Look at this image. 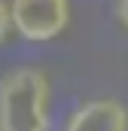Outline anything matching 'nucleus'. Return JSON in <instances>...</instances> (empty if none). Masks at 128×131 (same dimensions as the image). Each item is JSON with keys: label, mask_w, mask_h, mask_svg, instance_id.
I'll return each instance as SVG.
<instances>
[{"label": "nucleus", "mask_w": 128, "mask_h": 131, "mask_svg": "<svg viewBox=\"0 0 128 131\" xmlns=\"http://www.w3.org/2000/svg\"><path fill=\"white\" fill-rule=\"evenodd\" d=\"M9 34H12V12H9V3L0 0V46L9 40Z\"/></svg>", "instance_id": "4"}, {"label": "nucleus", "mask_w": 128, "mask_h": 131, "mask_svg": "<svg viewBox=\"0 0 128 131\" xmlns=\"http://www.w3.org/2000/svg\"><path fill=\"white\" fill-rule=\"evenodd\" d=\"M12 31L28 43H52L58 40L73 18L70 0H9Z\"/></svg>", "instance_id": "2"}, {"label": "nucleus", "mask_w": 128, "mask_h": 131, "mask_svg": "<svg viewBox=\"0 0 128 131\" xmlns=\"http://www.w3.org/2000/svg\"><path fill=\"white\" fill-rule=\"evenodd\" d=\"M52 82L40 67H15L0 76V131H49Z\"/></svg>", "instance_id": "1"}, {"label": "nucleus", "mask_w": 128, "mask_h": 131, "mask_svg": "<svg viewBox=\"0 0 128 131\" xmlns=\"http://www.w3.org/2000/svg\"><path fill=\"white\" fill-rule=\"evenodd\" d=\"M116 18H119L122 31L128 34V0H116Z\"/></svg>", "instance_id": "5"}, {"label": "nucleus", "mask_w": 128, "mask_h": 131, "mask_svg": "<svg viewBox=\"0 0 128 131\" xmlns=\"http://www.w3.org/2000/svg\"><path fill=\"white\" fill-rule=\"evenodd\" d=\"M64 131H128V110L116 98H95L79 104Z\"/></svg>", "instance_id": "3"}]
</instances>
